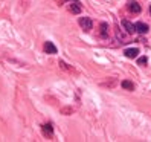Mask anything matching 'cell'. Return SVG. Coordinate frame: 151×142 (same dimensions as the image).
<instances>
[{"mask_svg":"<svg viewBox=\"0 0 151 142\" xmlns=\"http://www.w3.org/2000/svg\"><path fill=\"white\" fill-rule=\"evenodd\" d=\"M79 26H81L86 32H88L92 29V20L88 19V17H81V19H79Z\"/></svg>","mask_w":151,"mask_h":142,"instance_id":"obj_1","label":"cell"},{"mask_svg":"<svg viewBox=\"0 0 151 142\" xmlns=\"http://www.w3.org/2000/svg\"><path fill=\"white\" fill-rule=\"evenodd\" d=\"M44 52H46V54H57V46L52 41H46L44 43Z\"/></svg>","mask_w":151,"mask_h":142,"instance_id":"obj_2","label":"cell"},{"mask_svg":"<svg viewBox=\"0 0 151 142\" xmlns=\"http://www.w3.org/2000/svg\"><path fill=\"white\" fill-rule=\"evenodd\" d=\"M122 26H124V29H125L128 34H133V32L136 31V25H133L128 20H122Z\"/></svg>","mask_w":151,"mask_h":142,"instance_id":"obj_3","label":"cell"},{"mask_svg":"<svg viewBox=\"0 0 151 142\" xmlns=\"http://www.w3.org/2000/svg\"><path fill=\"white\" fill-rule=\"evenodd\" d=\"M124 54H125L127 58H136V57L139 55V49H137V48H130V49L124 50Z\"/></svg>","mask_w":151,"mask_h":142,"instance_id":"obj_4","label":"cell"},{"mask_svg":"<svg viewBox=\"0 0 151 142\" xmlns=\"http://www.w3.org/2000/svg\"><path fill=\"white\" fill-rule=\"evenodd\" d=\"M43 133L49 138H54V128H52L50 124H44L43 125Z\"/></svg>","mask_w":151,"mask_h":142,"instance_id":"obj_5","label":"cell"},{"mask_svg":"<svg viewBox=\"0 0 151 142\" xmlns=\"http://www.w3.org/2000/svg\"><path fill=\"white\" fill-rule=\"evenodd\" d=\"M128 9L131 12H134V14H139L140 12V6L137 2H128Z\"/></svg>","mask_w":151,"mask_h":142,"instance_id":"obj_6","label":"cell"},{"mask_svg":"<svg viewBox=\"0 0 151 142\" xmlns=\"http://www.w3.org/2000/svg\"><path fill=\"white\" fill-rule=\"evenodd\" d=\"M136 31H137L139 34H147V32H148V26H147L145 23L139 22V23H136Z\"/></svg>","mask_w":151,"mask_h":142,"instance_id":"obj_7","label":"cell"},{"mask_svg":"<svg viewBox=\"0 0 151 142\" xmlns=\"http://www.w3.org/2000/svg\"><path fill=\"white\" fill-rule=\"evenodd\" d=\"M69 9L72 11L73 14H79V12H81V6H79V3L76 2V0H73V3H70Z\"/></svg>","mask_w":151,"mask_h":142,"instance_id":"obj_8","label":"cell"},{"mask_svg":"<svg viewBox=\"0 0 151 142\" xmlns=\"http://www.w3.org/2000/svg\"><path fill=\"white\" fill-rule=\"evenodd\" d=\"M101 37L102 38L109 37V25L107 23H101Z\"/></svg>","mask_w":151,"mask_h":142,"instance_id":"obj_9","label":"cell"},{"mask_svg":"<svg viewBox=\"0 0 151 142\" xmlns=\"http://www.w3.org/2000/svg\"><path fill=\"white\" fill-rule=\"evenodd\" d=\"M121 86L125 89V90H134V84H133L131 81H128V79H124V81L121 83Z\"/></svg>","mask_w":151,"mask_h":142,"instance_id":"obj_10","label":"cell"},{"mask_svg":"<svg viewBox=\"0 0 151 142\" xmlns=\"http://www.w3.org/2000/svg\"><path fill=\"white\" fill-rule=\"evenodd\" d=\"M147 63H148V58H147V57H140V58L137 60V64H139V66H144V64H147Z\"/></svg>","mask_w":151,"mask_h":142,"instance_id":"obj_11","label":"cell"},{"mask_svg":"<svg viewBox=\"0 0 151 142\" xmlns=\"http://www.w3.org/2000/svg\"><path fill=\"white\" fill-rule=\"evenodd\" d=\"M150 12H151V6H150Z\"/></svg>","mask_w":151,"mask_h":142,"instance_id":"obj_12","label":"cell"}]
</instances>
